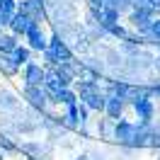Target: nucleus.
Instances as JSON below:
<instances>
[{"instance_id": "nucleus-1", "label": "nucleus", "mask_w": 160, "mask_h": 160, "mask_svg": "<svg viewBox=\"0 0 160 160\" xmlns=\"http://www.w3.org/2000/svg\"><path fill=\"white\" fill-rule=\"evenodd\" d=\"M46 12H49L51 24L78 22V8H75L73 0H46Z\"/></svg>"}, {"instance_id": "nucleus-2", "label": "nucleus", "mask_w": 160, "mask_h": 160, "mask_svg": "<svg viewBox=\"0 0 160 160\" xmlns=\"http://www.w3.org/2000/svg\"><path fill=\"white\" fill-rule=\"evenodd\" d=\"M24 100H27V104L32 109H37V112H46V107L51 102L46 90H44V85H24Z\"/></svg>"}, {"instance_id": "nucleus-3", "label": "nucleus", "mask_w": 160, "mask_h": 160, "mask_svg": "<svg viewBox=\"0 0 160 160\" xmlns=\"http://www.w3.org/2000/svg\"><path fill=\"white\" fill-rule=\"evenodd\" d=\"M131 27L138 32V34H146L150 29V24L155 20V10L153 8H138V10H131Z\"/></svg>"}, {"instance_id": "nucleus-4", "label": "nucleus", "mask_w": 160, "mask_h": 160, "mask_svg": "<svg viewBox=\"0 0 160 160\" xmlns=\"http://www.w3.org/2000/svg\"><path fill=\"white\" fill-rule=\"evenodd\" d=\"M136 133H138V126H136V124L119 119L117 121V129H114V143H119V146H131V148H133Z\"/></svg>"}, {"instance_id": "nucleus-5", "label": "nucleus", "mask_w": 160, "mask_h": 160, "mask_svg": "<svg viewBox=\"0 0 160 160\" xmlns=\"http://www.w3.org/2000/svg\"><path fill=\"white\" fill-rule=\"evenodd\" d=\"M17 10L27 12L32 17V22H44L49 17V12H46V0H22L20 5H17Z\"/></svg>"}, {"instance_id": "nucleus-6", "label": "nucleus", "mask_w": 160, "mask_h": 160, "mask_svg": "<svg viewBox=\"0 0 160 160\" xmlns=\"http://www.w3.org/2000/svg\"><path fill=\"white\" fill-rule=\"evenodd\" d=\"M22 80H24V85H44V80H46V68L41 66V63H34L29 61L24 70H22Z\"/></svg>"}, {"instance_id": "nucleus-7", "label": "nucleus", "mask_w": 160, "mask_h": 160, "mask_svg": "<svg viewBox=\"0 0 160 160\" xmlns=\"http://www.w3.org/2000/svg\"><path fill=\"white\" fill-rule=\"evenodd\" d=\"M24 39H27V46H29L32 51H44L46 46H49V41H46V34H44V29H41L39 22H34L29 29H27Z\"/></svg>"}, {"instance_id": "nucleus-8", "label": "nucleus", "mask_w": 160, "mask_h": 160, "mask_svg": "<svg viewBox=\"0 0 160 160\" xmlns=\"http://www.w3.org/2000/svg\"><path fill=\"white\" fill-rule=\"evenodd\" d=\"M49 49H51V53L56 56V61H58V63H66V61H70L73 56H75L68 41H63L61 37H56V34L49 39Z\"/></svg>"}, {"instance_id": "nucleus-9", "label": "nucleus", "mask_w": 160, "mask_h": 160, "mask_svg": "<svg viewBox=\"0 0 160 160\" xmlns=\"http://www.w3.org/2000/svg\"><path fill=\"white\" fill-rule=\"evenodd\" d=\"M133 109H136L138 124H150V121L155 119V104H153V97H141V100L133 104Z\"/></svg>"}, {"instance_id": "nucleus-10", "label": "nucleus", "mask_w": 160, "mask_h": 160, "mask_svg": "<svg viewBox=\"0 0 160 160\" xmlns=\"http://www.w3.org/2000/svg\"><path fill=\"white\" fill-rule=\"evenodd\" d=\"M90 12L97 17V22H100L102 27H107V29H109L112 24H117V22H119V15H121V12L112 5V2H107V5H104V8H100V10H90Z\"/></svg>"}, {"instance_id": "nucleus-11", "label": "nucleus", "mask_w": 160, "mask_h": 160, "mask_svg": "<svg viewBox=\"0 0 160 160\" xmlns=\"http://www.w3.org/2000/svg\"><path fill=\"white\" fill-rule=\"evenodd\" d=\"M32 24H34V22H32L29 15H27V12H22V10H17L15 15H12V20H10V32L15 34V37H24Z\"/></svg>"}, {"instance_id": "nucleus-12", "label": "nucleus", "mask_w": 160, "mask_h": 160, "mask_svg": "<svg viewBox=\"0 0 160 160\" xmlns=\"http://www.w3.org/2000/svg\"><path fill=\"white\" fill-rule=\"evenodd\" d=\"M73 90L78 92L80 102H82V100H88L92 92L102 90V88H100V82H97V78H80V80H75V82H73Z\"/></svg>"}, {"instance_id": "nucleus-13", "label": "nucleus", "mask_w": 160, "mask_h": 160, "mask_svg": "<svg viewBox=\"0 0 160 160\" xmlns=\"http://www.w3.org/2000/svg\"><path fill=\"white\" fill-rule=\"evenodd\" d=\"M17 70H20V63H17V58H15L12 53H0V73H2L5 78L17 75Z\"/></svg>"}, {"instance_id": "nucleus-14", "label": "nucleus", "mask_w": 160, "mask_h": 160, "mask_svg": "<svg viewBox=\"0 0 160 160\" xmlns=\"http://www.w3.org/2000/svg\"><path fill=\"white\" fill-rule=\"evenodd\" d=\"M124 104L126 102L121 100V97H107V107H104V117H109V119H121V114H124Z\"/></svg>"}, {"instance_id": "nucleus-15", "label": "nucleus", "mask_w": 160, "mask_h": 160, "mask_svg": "<svg viewBox=\"0 0 160 160\" xmlns=\"http://www.w3.org/2000/svg\"><path fill=\"white\" fill-rule=\"evenodd\" d=\"M20 153H24V155H37V158L46 160V155H49V146H41L39 141H24V143L20 146Z\"/></svg>"}, {"instance_id": "nucleus-16", "label": "nucleus", "mask_w": 160, "mask_h": 160, "mask_svg": "<svg viewBox=\"0 0 160 160\" xmlns=\"http://www.w3.org/2000/svg\"><path fill=\"white\" fill-rule=\"evenodd\" d=\"M107 97H109V95H107L104 90H97V92H92L90 97H88V100H82V102L90 107V112H102V114H104V107H107Z\"/></svg>"}, {"instance_id": "nucleus-17", "label": "nucleus", "mask_w": 160, "mask_h": 160, "mask_svg": "<svg viewBox=\"0 0 160 160\" xmlns=\"http://www.w3.org/2000/svg\"><path fill=\"white\" fill-rule=\"evenodd\" d=\"M20 109V97L10 90H0V112H15Z\"/></svg>"}, {"instance_id": "nucleus-18", "label": "nucleus", "mask_w": 160, "mask_h": 160, "mask_svg": "<svg viewBox=\"0 0 160 160\" xmlns=\"http://www.w3.org/2000/svg\"><path fill=\"white\" fill-rule=\"evenodd\" d=\"M53 75L58 78V82H61V88H73V82H75V75L68 70V66L66 63H58V66H53Z\"/></svg>"}, {"instance_id": "nucleus-19", "label": "nucleus", "mask_w": 160, "mask_h": 160, "mask_svg": "<svg viewBox=\"0 0 160 160\" xmlns=\"http://www.w3.org/2000/svg\"><path fill=\"white\" fill-rule=\"evenodd\" d=\"M75 102H80V97H78V92L73 90V88H63V90L56 95V104L70 107V104H75Z\"/></svg>"}, {"instance_id": "nucleus-20", "label": "nucleus", "mask_w": 160, "mask_h": 160, "mask_svg": "<svg viewBox=\"0 0 160 160\" xmlns=\"http://www.w3.org/2000/svg\"><path fill=\"white\" fill-rule=\"evenodd\" d=\"M114 129H117V119H102L100 124H97V131H100V136L102 138H107V141H114Z\"/></svg>"}, {"instance_id": "nucleus-21", "label": "nucleus", "mask_w": 160, "mask_h": 160, "mask_svg": "<svg viewBox=\"0 0 160 160\" xmlns=\"http://www.w3.org/2000/svg\"><path fill=\"white\" fill-rule=\"evenodd\" d=\"M0 148L5 150V153H20V146L10 138V133H5V131H0Z\"/></svg>"}, {"instance_id": "nucleus-22", "label": "nucleus", "mask_w": 160, "mask_h": 160, "mask_svg": "<svg viewBox=\"0 0 160 160\" xmlns=\"http://www.w3.org/2000/svg\"><path fill=\"white\" fill-rule=\"evenodd\" d=\"M12 56L17 58L20 66H27V63L32 61V49H29V46H17V49L12 51Z\"/></svg>"}, {"instance_id": "nucleus-23", "label": "nucleus", "mask_w": 160, "mask_h": 160, "mask_svg": "<svg viewBox=\"0 0 160 160\" xmlns=\"http://www.w3.org/2000/svg\"><path fill=\"white\" fill-rule=\"evenodd\" d=\"M107 32H109V37H114V39H119V41H124V39H129V37H131V32L126 29L124 24H119V22H117V24H112Z\"/></svg>"}, {"instance_id": "nucleus-24", "label": "nucleus", "mask_w": 160, "mask_h": 160, "mask_svg": "<svg viewBox=\"0 0 160 160\" xmlns=\"http://www.w3.org/2000/svg\"><path fill=\"white\" fill-rule=\"evenodd\" d=\"M17 5H20L17 0H0V8H2L5 12H10V15H15V12H17Z\"/></svg>"}, {"instance_id": "nucleus-25", "label": "nucleus", "mask_w": 160, "mask_h": 160, "mask_svg": "<svg viewBox=\"0 0 160 160\" xmlns=\"http://www.w3.org/2000/svg\"><path fill=\"white\" fill-rule=\"evenodd\" d=\"M10 20H12V15H10V12H5L2 8H0V29L10 27Z\"/></svg>"}, {"instance_id": "nucleus-26", "label": "nucleus", "mask_w": 160, "mask_h": 160, "mask_svg": "<svg viewBox=\"0 0 160 160\" xmlns=\"http://www.w3.org/2000/svg\"><path fill=\"white\" fill-rule=\"evenodd\" d=\"M150 97L153 100H160V78L155 82H150Z\"/></svg>"}, {"instance_id": "nucleus-27", "label": "nucleus", "mask_w": 160, "mask_h": 160, "mask_svg": "<svg viewBox=\"0 0 160 160\" xmlns=\"http://www.w3.org/2000/svg\"><path fill=\"white\" fill-rule=\"evenodd\" d=\"M109 0H88V5H90V10H100V8H104Z\"/></svg>"}, {"instance_id": "nucleus-28", "label": "nucleus", "mask_w": 160, "mask_h": 160, "mask_svg": "<svg viewBox=\"0 0 160 160\" xmlns=\"http://www.w3.org/2000/svg\"><path fill=\"white\" fill-rule=\"evenodd\" d=\"M148 5H150L155 12H160V0H148Z\"/></svg>"}, {"instance_id": "nucleus-29", "label": "nucleus", "mask_w": 160, "mask_h": 160, "mask_svg": "<svg viewBox=\"0 0 160 160\" xmlns=\"http://www.w3.org/2000/svg\"><path fill=\"white\" fill-rule=\"evenodd\" d=\"M73 160H90V155H88V153H80V155H75Z\"/></svg>"}, {"instance_id": "nucleus-30", "label": "nucleus", "mask_w": 160, "mask_h": 160, "mask_svg": "<svg viewBox=\"0 0 160 160\" xmlns=\"http://www.w3.org/2000/svg\"><path fill=\"white\" fill-rule=\"evenodd\" d=\"M90 160H104V155H102V153H92Z\"/></svg>"}, {"instance_id": "nucleus-31", "label": "nucleus", "mask_w": 160, "mask_h": 160, "mask_svg": "<svg viewBox=\"0 0 160 160\" xmlns=\"http://www.w3.org/2000/svg\"><path fill=\"white\" fill-rule=\"evenodd\" d=\"M27 160H44V158H37V155H27Z\"/></svg>"}, {"instance_id": "nucleus-32", "label": "nucleus", "mask_w": 160, "mask_h": 160, "mask_svg": "<svg viewBox=\"0 0 160 160\" xmlns=\"http://www.w3.org/2000/svg\"><path fill=\"white\" fill-rule=\"evenodd\" d=\"M0 160H5V150L0 148Z\"/></svg>"}]
</instances>
